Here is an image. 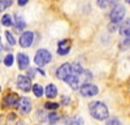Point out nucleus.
<instances>
[{"instance_id":"1","label":"nucleus","mask_w":130,"mask_h":125,"mask_svg":"<svg viewBox=\"0 0 130 125\" xmlns=\"http://www.w3.org/2000/svg\"><path fill=\"white\" fill-rule=\"evenodd\" d=\"M89 110H90V113H91V116L96 120H107L108 119V115H109V112H108V108L107 106L103 103V102H91L89 104Z\"/></svg>"},{"instance_id":"2","label":"nucleus","mask_w":130,"mask_h":125,"mask_svg":"<svg viewBox=\"0 0 130 125\" xmlns=\"http://www.w3.org/2000/svg\"><path fill=\"white\" fill-rule=\"evenodd\" d=\"M51 59H52V56L50 54V51L42 48V50H38L37 51L35 57H34V63H35L38 67H44L46 64H48V63L51 61Z\"/></svg>"},{"instance_id":"3","label":"nucleus","mask_w":130,"mask_h":125,"mask_svg":"<svg viewBox=\"0 0 130 125\" xmlns=\"http://www.w3.org/2000/svg\"><path fill=\"white\" fill-rule=\"evenodd\" d=\"M111 17V21L113 24H118V22H121L122 18L125 17V8L122 5H117L112 9V12L109 14Z\"/></svg>"},{"instance_id":"4","label":"nucleus","mask_w":130,"mask_h":125,"mask_svg":"<svg viewBox=\"0 0 130 125\" xmlns=\"http://www.w3.org/2000/svg\"><path fill=\"white\" fill-rule=\"evenodd\" d=\"M17 87L21 90V91H24V92H29L31 90V80L27 77V76H18L17 78Z\"/></svg>"},{"instance_id":"5","label":"nucleus","mask_w":130,"mask_h":125,"mask_svg":"<svg viewBox=\"0 0 130 125\" xmlns=\"http://www.w3.org/2000/svg\"><path fill=\"white\" fill-rule=\"evenodd\" d=\"M79 91H81L82 97H94L99 92V89H98L95 85H92V83H85V85L81 86Z\"/></svg>"},{"instance_id":"6","label":"nucleus","mask_w":130,"mask_h":125,"mask_svg":"<svg viewBox=\"0 0 130 125\" xmlns=\"http://www.w3.org/2000/svg\"><path fill=\"white\" fill-rule=\"evenodd\" d=\"M18 103H20V98L17 94H13L10 92L4 98V107H8V108H16L18 107Z\"/></svg>"},{"instance_id":"7","label":"nucleus","mask_w":130,"mask_h":125,"mask_svg":"<svg viewBox=\"0 0 130 125\" xmlns=\"http://www.w3.org/2000/svg\"><path fill=\"white\" fill-rule=\"evenodd\" d=\"M32 40H34V34H32L31 31H25V33H22L20 37V44H21V47L26 48V47L31 46Z\"/></svg>"},{"instance_id":"8","label":"nucleus","mask_w":130,"mask_h":125,"mask_svg":"<svg viewBox=\"0 0 130 125\" xmlns=\"http://www.w3.org/2000/svg\"><path fill=\"white\" fill-rule=\"evenodd\" d=\"M70 74H72V67H70V64H62L56 70V77L59 80H62V81H65V78H67L68 76H70Z\"/></svg>"},{"instance_id":"9","label":"nucleus","mask_w":130,"mask_h":125,"mask_svg":"<svg viewBox=\"0 0 130 125\" xmlns=\"http://www.w3.org/2000/svg\"><path fill=\"white\" fill-rule=\"evenodd\" d=\"M18 107H20V112L22 115H26L31 111V102L29 98H22L20 99V103H18Z\"/></svg>"},{"instance_id":"10","label":"nucleus","mask_w":130,"mask_h":125,"mask_svg":"<svg viewBox=\"0 0 130 125\" xmlns=\"http://www.w3.org/2000/svg\"><path fill=\"white\" fill-rule=\"evenodd\" d=\"M70 47H72V43H70V40H61L59 42V55H67L69 54V51H70Z\"/></svg>"},{"instance_id":"11","label":"nucleus","mask_w":130,"mask_h":125,"mask_svg":"<svg viewBox=\"0 0 130 125\" xmlns=\"http://www.w3.org/2000/svg\"><path fill=\"white\" fill-rule=\"evenodd\" d=\"M65 82H67L73 90H77L78 86H79V78H78V76H75V74L68 76L67 78H65Z\"/></svg>"},{"instance_id":"12","label":"nucleus","mask_w":130,"mask_h":125,"mask_svg":"<svg viewBox=\"0 0 130 125\" xmlns=\"http://www.w3.org/2000/svg\"><path fill=\"white\" fill-rule=\"evenodd\" d=\"M17 61H18V68L20 69H26L29 67V57L25 54H18L17 55Z\"/></svg>"},{"instance_id":"13","label":"nucleus","mask_w":130,"mask_h":125,"mask_svg":"<svg viewBox=\"0 0 130 125\" xmlns=\"http://www.w3.org/2000/svg\"><path fill=\"white\" fill-rule=\"evenodd\" d=\"M44 92H46V97L51 99V98H55V97L57 95V89H56V86H55V85L50 83V85H47V87H46Z\"/></svg>"},{"instance_id":"14","label":"nucleus","mask_w":130,"mask_h":125,"mask_svg":"<svg viewBox=\"0 0 130 125\" xmlns=\"http://www.w3.org/2000/svg\"><path fill=\"white\" fill-rule=\"evenodd\" d=\"M129 30H130V20H126V21H124V22H122V25L120 27V33L122 35H126V33H127Z\"/></svg>"},{"instance_id":"15","label":"nucleus","mask_w":130,"mask_h":125,"mask_svg":"<svg viewBox=\"0 0 130 125\" xmlns=\"http://www.w3.org/2000/svg\"><path fill=\"white\" fill-rule=\"evenodd\" d=\"M12 3H13V0H0V12H3L7 8H9L12 5Z\"/></svg>"},{"instance_id":"16","label":"nucleus","mask_w":130,"mask_h":125,"mask_svg":"<svg viewBox=\"0 0 130 125\" xmlns=\"http://www.w3.org/2000/svg\"><path fill=\"white\" fill-rule=\"evenodd\" d=\"M31 89H32V92H34V95H35V97L40 98V97L43 95V89H42L40 85H34Z\"/></svg>"},{"instance_id":"17","label":"nucleus","mask_w":130,"mask_h":125,"mask_svg":"<svg viewBox=\"0 0 130 125\" xmlns=\"http://www.w3.org/2000/svg\"><path fill=\"white\" fill-rule=\"evenodd\" d=\"M67 125H83V121L81 117H73L67 121Z\"/></svg>"},{"instance_id":"18","label":"nucleus","mask_w":130,"mask_h":125,"mask_svg":"<svg viewBox=\"0 0 130 125\" xmlns=\"http://www.w3.org/2000/svg\"><path fill=\"white\" fill-rule=\"evenodd\" d=\"M25 27V22H24V20L21 18L20 14L16 16V29L17 30H21V29H24Z\"/></svg>"},{"instance_id":"19","label":"nucleus","mask_w":130,"mask_h":125,"mask_svg":"<svg viewBox=\"0 0 130 125\" xmlns=\"http://www.w3.org/2000/svg\"><path fill=\"white\" fill-rule=\"evenodd\" d=\"M2 24H3L4 26H10V25L13 24L12 17H10L9 14H4V16H3V18H2Z\"/></svg>"},{"instance_id":"20","label":"nucleus","mask_w":130,"mask_h":125,"mask_svg":"<svg viewBox=\"0 0 130 125\" xmlns=\"http://www.w3.org/2000/svg\"><path fill=\"white\" fill-rule=\"evenodd\" d=\"M5 38H7V40H8V43L9 44H12V46H14L16 44V39H14V37L9 33V31H5Z\"/></svg>"},{"instance_id":"21","label":"nucleus","mask_w":130,"mask_h":125,"mask_svg":"<svg viewBox=\"0 0 130 125\" xmlns=\"http://www.w3.org/2000/svg\"><path fill=\"white\" fill-rule=\"evenodd\" d=\"M13 61H14V57H13V55H7L5 56V59H4V64L7 65V67H10L13 64Z\"/></svg>"},{"instance_id":"22","label":"nucleus","mask_w":130,"mask_h":125,"mask_svg":"<svg viewBox=\"0 0 130 125\" xmlns=\"http://www.w3.org/2000/svg\"><path fill=\"white\" fill-rule=\"evenodd\" d=\"M48 120H50V122H56L57 120H59V115L57 113H55V112H51L50 115H48Z\"/></svg>"},{"instance_id":"23","label":"nucleus","mask_w":130,"mask_h":125,"mask_svg":"<svg viewBox=\"0 0 130 125\" xmlns=\"http://www.w3.org/2000/svg\"><path fill=\"white\" fill-rule=\"evenodd\" d=\"M47 110H53L55 111L57 107H59V104L57 103H51V102H48V103H46V106H44Z\"/></svg>"},{"instance_id":"24","label":"nucleus","mask_w":130,"mask_h":125,"mask_svg":"<svg viewBox=\"0 0 130 125\" xmlns=\"http://www.w3.org/2000/svg\"><path fill=\"white\" fill-rule=\"evenodd\" d=\"M98 5H99L100 8H107V5L109 4V0H98Z\"/></svg>"},{"instance_id":"25","label":"nucleus","mask_w":130,"mask_h":125,"mask_svg":"<svg viewBox=\"0 0 130 125\" xmlns=\"http://www.w3.org/2000/svg\"><path fill=\"white\" fill-rule=\"evenodd\" d=\"M107 125H121V124H120V121H118L117 119H111L109 121L107 122Z\"/></svg>"},{"instance_id":"26","label":"nucleus","mask_w":130,"mask_h":125,"mask_svg":"<svg viewBox=\"0 0 130 125\" xmlns=\"http://www.w3.org/2000/svg\"><path fill=\"white\" fill-rule=\"evenodd\" d=\"M27 2H29V0H18V5H21V7H22V5L27 4Z\"/></svg>"},{"instance_id":"27","label":"nucleus","mask_w":130,"mask_h":125,"mask_svg":"<svg viewBox=\"0 0 130 125\" xmlns=\"http://www.w3.org/2000/svg\"><path fill=\"white\" fill-rule=\"evenodd\" d=\"M68 100H69V98H62V103L64 104H68Z\"/></svg>"},{"instance_id":"28","label":"nucleus","mask_w":130,"mask_h":125,"mask_svg":"<svg viewBox=\"0 0 130 125\" xmlns=\"http://www.w3.org/2000/svg\"><path fill=\"white\" fill-rule=\"evenodd\" d=\"M3 50V43H2V39H0V51Z\"/></svg>"},{"instance_id":"29","label":"nucleus","mask_w":130,"mask_h":125,"mask_svg":"<svg viewBox=\"0 0 130 125\" xmlns=\"http://www.w3.org/2000/svg\"><path fill=\"white\" fill-rule=\"evenodd\" d=\"M125 37H127V38H130V30H129V31H127V33H126V35H125Z\"/></svg>"},{"instance_id":"30","label":"nucleus","mask_w":130,"mask_h":125,"mask_svg":"<svg viewBox=\"0 0 130 125\" xmlns=\"http://www.w3.org/2000/svg\"><path fill=\"white\" fill-rule=\"evenodd\" d=\"M125 2H126L127 4H130V0H125Z\"/></svg>"},{"instance_id":"31","label":"nucleus","mask_w":130,"mask_h":125,"mask_svg":"<svg viewBox=\"0 0 130 125\" xmlns=\"http://www.w3.org/2000/svg\"><path fill=\"white\" fill-rule=\"evenodd\" d=\"M0 91H2V87H0Z\"/></svg>"}]
</instances>
